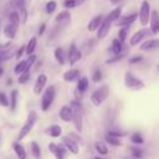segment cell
I'll use <instances>...</instances> for the list:
<instances>
[{"instance_id":"6da1fadb","label":"cell","mask_w":159,"mask_h":159,"mask_svg":"<svg viewBox=\"0 0 159 159\" xmlns=\"http://www.w3.org/2000/svg\"><path fill=\"white\" fill-rule=\"evenodd\" d=\"M36 120H37V114H36V112H35V111H30L29 114H27V119H26L25 124H24L22 128L20 129V133H19V139H20V140L24 139V138L32 130V128H34Z\"/></svg>"},{"instance_id":"7a4b0ae2","label":"cell","mask_w":159,"mask_h":159,"mask_svg":"<svg viewBox=\"0 0 159 159\" xmlns=\"http://www.w3.org/2000/svg\"><path fill=\"white\" fill-rule=\"evenodd\" d=\"M108 94H109L108 86L103 84L102 87L97 88V89L92 93V96H91V102H92V104H93V106H96V107L101 106V104L107 99Z\"/></svg>"},{"instance_id":"3957f363","label":"cell","mask_w":159,"mask_h":159,"mask_svg":"<svg viewBox=\"0 0 159 159\" xmlns=\"http://www.w3.org/2000/svg\"><path fill=\"white\" fill-rule=\"evenodd\" d=\"M72 122H73V125L75 128L81 132L82 130V127H83V119H82V111H81V107H80V103H77L76 101L72 102Z\"/></svg>"},{"instance_id":"277c9868","label":"cell","mask_w":159,"mask_h":159,"mask_svg":"<svg viewBox=\"0 0 159 159\" xmlns=\"http://www.w3.org/2000/svg\"><path fill=\"white\" fill-rule=\"evenodd\" d=\"M124 84L127 88L129 89H133V91H139V89H143L145 87L144 82L137 77H134L130 72H127L124 75Z\"/></svg>"},{"instance_id":"5b68a950","label":"cell","mask_w":159,"mask_h":159,"mask_svg":"<svg viewBox=\"0 0 159 159\" xmlns=\"http://www.w3.org/2000/svg\"><path fill=\"white\" fill-rule=\"evenodd\" d=\"M55 94H56V91H55V87L53 86H50L42 94V99H41V109L43 112H46L50 106L52 104L53 99H55Z\"/></svg>"},{"instance_id":"8992f818","label":"cell","mask_w":159,"mask_h":159,"mask_svg":"<svg viewBox=\"0 0 159 159\" xmlns=\"http://www.w3.org/2000/svg\"><path fill=\"white\" fill-rule=\"evenodd\" d=\"M150 5L147 0H143L142 1V5H140V10H139V20H140V24L142 25H147L149 22V17H150Z\"/></svg>"},{"instance_id":"52a82bcc","label":"cell","mask_w":159,"mask_h":159,"mask_svg":"<svg viewBox=\"0 0 159 159\" xmlns=\"http://www.w3.org/2000/svg\"><path fill=\"white\" fill-rule=\"evenodd\" d=\"M111 25H112V22H111L108 19H106V17H104V19L102 20V22H101L99 27L97 29V37H98L99 40L104 39V37L108 35L109 29H111Z\"/></svg>"},{"instance_id":"ba28073f","label":"cell","mask_w":159,"mask_h":159,"mask_svg":"<svg viewBox=\"0 0 159 159\" xmlns=\"http://www.w3.org/2000/svg\"><path fill=\"white\" fill-rule=\"evenodd\" d=\"M81 57H82L81 51L76 47L75 43H71L70 50H68V61H70V65H75L77 61L81 60Z\"/></svg>"},{"instance_id":"9c48e42d","label":"cell","mask_w":159,"mask_h":159,"mask_svg":"<svg viewBox=\"0 0 159 159\" xmlns=\"http://www.w3.org/2000/svg\"><path fill=\"white\" fill-rule=\"evenodd\" d=\"M46 82H47V76L43 75V73H41V75L37 77L35 84H34V93H35V94H40V93L42 92L43 87L46 86Z\"/></svg>"},{"instance_id":"30bf717a","label":"cell","mask_w":159,"mask_h":159,"mask_svg":"<svg viewBox=\"0 0 159 159\" xmlns=\"http://www.w3.org/2000/svg\"><path fill=\"white\" fill-rule=\"evenodd\" d=\"M138 17V14H130V15H125V16H122L119 17L116 22L118 26H123V27H127L128 25H132Z\"/></svg>"},{"instance_id":"8fae6325","label":"cell","mask_w":159,"mask_h":159,"mask_svg":"<svg viewBox=\"0 0 159 159\" xmlns=\"http://www.w3.org/2000/svg\"><path fill=\"white\" fill-rule=\"evenodd\" d=\"M149 21H150V30H152V32L153 34H158V31H159V15H158L157 10H152L150 11Z\"/></svg>"},{"instance_id":"7c38bea8","label":"cell","mask_w":159,"mask_h":159,"mask_svg":"<svg viewBox=\"0 0 159 159\" xmlns=\"http://www.w3.org/2000/svg\"><path fill=\"white\" fill-rule=\"evenodd\" d=\"M48 150L55 155L56 159H63V158H65L66 150L62 149L60 145H57V144H55V143H50V144H48Z\"/></svg>"},{"instance_id":"4fadbf2b","label":"cell","mask_w":159,"mask_h":159,"mask_svg":"<svg viewBox=\"0 0 159 159\" xmlns=\"http://www.w3.org/2000/svg\"><path fill=\"white\" fill-rule=\"evenodd\" d=\"M62 140H63V144L66 145V148H67L72 154H77V153H78V145H77V143H76L73 139H71V138H68V137H63Z\"/></svg>"},{"instance_id":"5bb4252c","label":"cell","mask_w":159,"mask_h":159,"mask_svg":"<svg viewBox=\"0 0 159 159\" xmlns=\"http://www.w3.org/2000/svg\"><path fill=\"white\" fill-rule=\"evenodd\" d=\"M60 117L63 122H70L72 119V108L70 106H62L60 109Z\"/></svg>"},{"instance_id":"9a60e30c","label":"cell","mask_w":159,"mask_h":159,"mask_svg":"<svg viewBox=\"0 0 159 159\" xmlns=\"http://www.w3.org/2000/svg\"><path fill=\"white\" fill-rule=\"evenodd\" d=\"M147 30L145 29H142V30H139V31H137L132 37H130V46H135V45H138L142 40H143V37L147 35Z\"/></svg>"},{"instance_id":"2e32d148","label":"cell","mask_w":159,"mask_h":159,"mask_svg":"<svg viewBox=\"0 0 159 159\" xmlns=\"http://www.w3.org/2000/svg\"><path fill=\"white\" fill-rule=\"evenodd\" d=\"M102 20H103V16H102V15H97V16H94V17L88 22V26H87L88 31H96V30L99 27Z\"/></svg>"},{"instance_id":"e0dca14e","label":"cell","mask_w":159,"mask_h":159,"mask_svg":"<svg viewBox=\"0 0 159 159\" xmlns=\"http://www.w3.org/2000/svg\"><path fill=\"white\" fill-rule=\"evenodd\" d=\"M158 45H159V41H158L157 39H152V40H148V41L143 42V43L140 45V50H142V51L154 50V48L158 47Z\"/></svg>"},{"instance_id":"ac0fdd59","label":"cell","mask_w":159,"mask_h":159,"mask_svg":"<svg viewBox=\"0 0 159 159\" xmlns=\"http://www.w3.org/2000/svg\"><path fill=\"white\" fill-rule=\"evenodd\" d=\"M78 76H80V71L76 70V68H72V70H68L63 73V80L66 82H72V81L77 80Z\"/></svg>"},{"instance_id":"d6986e66","label":"cell","mask_w":159,"mask_h":159,"mask_svg":"<svg viewBox=\"0 0 159 159\" xmlns=\"http://www.w3.org/2000/svg\"><path fill=\"white\" fill-rule=\"evenodd\" d=\"M12 148H14V152H15V154L17 155L19 159H26V158H27L26 152H25L24 147H22L20 143H14V144H12Z\"/></svg>"},{"instance_id":"ffe728a7","label":"cell","mask_w":159,"mask_h":159,"mask_svg":"<svg viewBox=\"0 0 159 159\" xmlns=\"http://www.w3.org/2000/svg\"><path fill=\"white\" fill-rule=\"evenodd\" d=\"M16 30H17V27L12 26L11 24H7V25L5 26V29H4V35H5V37H7L9 40H12V39L15 37V35H16Z\"/></svg>"},{"instance_id":"44dd1931","label":"cell","mask_w":159,"mask_h":159,"mask_svg":"<svg viewBox=\"0 0 159 159\" xmlns=\"http://www.w3.org/2000/svg\"><path fill=\"white\" fill-rule=\"evenodd\" d=\"M120 14H122V7H120V6H118V7L113 9L106 19H108L111 22H114V21H117V20L120 17Z\"/></svg>"},{"instance_id":"7402d4cb","label":"cell","mask_w":159,"mask_h":159,"mask_svg":"<svg viewBox=\"0 0 159 159\" xmlns=\"http://www.w3.org/2000/svg\"><path fill=\"white\" fill-rule=\"evenodd\" d=\"M9 24H11L15 27H19L20 25V19H19V14L16 11H11L9 14Z\"/></svg>"},{"instance_id":"603a6c76","label":"cell","mask_w":159,"mask_h":159,"mask_svg":"<svg viewBox=\"0 0 159 159\" xmlns=\"http://www.w3.org/2000/svg\"><path fill=\"white\" fill-rule=\"evenodd\" d=\"M87 88H88V78H87V77H82V78H80V80H78V83H77V88H76V89H78L80 92L84 93Z\"/></svg>"},{"instance_id":"cb8c5ba5","label":"cell","mask_w":159,"mask_h":159,"mask_svg":"<svg viewBox=\"0 0 159 159\" xmlns=\"http://www.w3.org/2000/svg\"><path fill=\"white\" fill-rule=\"evenodd\" d=\"M47 133H48L51 137L56 138V137H60V135H61L62 129H61V127H60V125H57V124H52V125L48 128Z\"/></svg>"},{"instance_id":"d4e9b609","label":"cell","mask_w":159,"mask_h":159,"mask_svg":"<svg viewBox=\"0 0 159 159\" xmlns=\"http://www.w3.org/2000/svg\"><path fill=\"white\" fill-rule=\"evenodd\" d=\"M35 47H36V37H31L30 41L27 42V45L25 46V51L27 55H32L34 51H35Z\"/></svg>"},{"instance_id":"484cf974","label":"cell","mask_w":159,"mask_h":159,"mask_svg":"<svg viewBox=\"0 0 159 159\" xmlns=\"http://www.w3.org/2000/svg\"><path fill=\"white\" fill-rule=\"evenodd\" d=\"M53 55H55L56 61H57L60 65H63V63H65V53H63V50H62L61 47H57V48L55 50Z\"/></svg>"},{"instance_id":"4316f807","label":"cell","mask_w":159,"mask_h":159,"mask_svg":"<svg viewBox=\"0 0 159 159\" xmlns=\"http://www.w3.org/2000/svg\"><path fill=\"white\" fill-rule=\"evenodd\" d=\"M94 148H96V150H97L101 155H106V154H108V148H107V145H106L103 142H96Z\"/></svg>"},{"instance_id":"83f0119b","label":"cell","mask_w":159,"mask_h":159,"mask_svg":"<svg viewBox=\"0 0 159 159\" xmlns=\"http://www.w3.org/2000/svg\"><path fill=\"white\" fill-rule=\"evenodd\" d=\"M71 19V15H70V12L68 11H62V12H60L56 17H55V21L56 22H65V21H68Z\"/></svg>"},{"instance_id":"f1b7e54d","label":"cell","mask_w":159,"mask_h":159,"mask_svg":"<svg viewBox=\"0 0 159 159\" xmlns=\"http://www.w3.org/2000/svg\"><path fill=\"white\" fill-rule=\"evenodd\" d=\"M30 68H27V70H25L24 72H21L20 75H19V78H17V82L20 83V84H25L29 80H30V71H29Z\"/></svg>"},{"instance_id":"f546056e","label":"cell","mask_w":159,"mask_h":159,"mask_svg":"<svg viewBox=\"0 0 159 159\" xmlns=\"http://www.w3.org/2000/svg\"><path fill=\"white\" fill-rule=\"evenodd\" d=\"M112 51L114 55H119L122 52V42L118 39H114L112 41Z\"/></svg>"},{"instance_id":"4dcf8cb0","label":"cell","mask_w":159,"mask_h":159,"mask_svg":"<svg viewBox=\"0 0 159 159\" xmlns=\"http://www.w3.org/2000/svg\"><path fill=\"white\" fill-rule=\"evenodd\" d=\"M31 153H32V155H34L35 159H40V157H41V149H40V145L36 142H32L31 143Z\"/></svg>"},{"instance_id":"1f68e13d","label":"cell","mask_w":159,"mask_h":159,"mask_svg":"<svg viewBox=\"0 0 159 159\" xmlns=\"http://www.w3.org/2000/svg\"><path fill=\"white\" fill-rule=\"evenodd\" d=\"M16 103H17V91H11V94H10V109L14 112L15 108H16Z\"/></svg>"},{"instance_id":"d6a6232c","label":"cell","mask_w":159,"mask_h":159,"mask_svg":"<svg viewBox=\"0 0 159 159\" xmlns=\"http://www.w3.org/2000/svg\"><path fill=\"white\" fill-rule=\"evenodd\" d=\"M29 67H27V63H26V61H20L16 66H15V68H14V72L16 73V75H20L21 72H24L25 70H27Z\"/></svg>"},{"instance_id":"836d02e7","label":"cell","mask_w":159,"mask_h":159,"mask_svg":"<svg viewBox=\"0 0 159 159\" xmlns=\"http://www.w3.org/2000/svg\"><path fill=\"white\" fill-rule=\"evenodd\" d=\"M19 19H20V22L21 24H25L26 22V20H27V11H26V6H21V7H19Z\"/></svg>"},{"instance_id":"e575fe53","label":"cell","mask_w":159,"mask_h":159,"mask_svg":"<svg viewBox=\"0 0 159 159\" xmlns=\"http://www.w3.org/2000/svg\"><path fill=\"white\" fill-rule=\"evenodd\" d=\"M130 140H132L134 144H143V143H144V139H143V137H142L139 133H133L132 137H130Z\"/></svg>"},{"instance_id":"d590c367","label":"cell","mask_w":159,"mask_h":159,"mask_svg":"<svg viewBox=\"0 0 159 159\" xmlns=\"http://www.w3.org/2000/svg\"><path fill=\"white\" fill-rule=\"evenodd\" d=\"M127 34H128V27H122L120 30H119V32H118V40L123 43L124 41H125V39H127Z\"/></svg>"},{"instance_id":"8d00e7d4","label":"cell","mask_w":159,"mask_h":159,"mask_svg":"<svg viewBox=\"0 0 159 159\" xmlns=\"http://www.w3.org/2000/svg\"><path fill=\"white\" fill-rule=\"evenodd\" d=\"M106 139H107V142H108L109 144H112V145H114V147H117V145H120V142H119V139H118V138H116V137H113V135H109V134H107V135H106Z\"/></svg>"},{"instance_id":"74e56055","label":"cell","mask_w":159,"mask_h":159,"mask_svg":"<svg viewBox=\"0 0 159 159\" xmlns=\"http://www.w3.org/2000/svg\"><path fill=\"white\" fill-rule=\"evenodd\" d=\"M56 1H53V0H51V1H48L47 4H46V12L47 14H52L55 10H56Z\"/></svg>"},{"instance_id":"f35d334b","label":"cell","mask_w":159,"mask_h":159,"mask_svg":"<svg viewBox=\"0 0 159 159\" xmlns=\"http://www.w3.org/2000/svg\"><path fill=\"white\" fill-rule=\"evenodd\" d=\"M77 4H78L77 0H65L63 6H65L66 9H73L75 6H77Z\"/></svg>"},{"instance_id":"ab89813d","label":"cell","mask_w":159,"mask_h":159,"mask_svg":"<svg viewBox=\"0 0 159 159\" xmlns=\"http://www.w3.org/2000/svg\"><path fill=\"white\" fill-rule=\"evenodd\" d=\"M0 104L2 107H7L9 106V99H7V97L5 96L4 92H0Z\"/></svg>"},{"instance_id":"60d3db41","label":"cell","mask_w":159,"mask_h":159,"mask_svg":"<svg viewBox=\"0 0 159 159\" xmlns=\"http://www.w3.org/2000/svg\"><path fill=\"white\" fill-rule=\"evenodd\" d=\"M130 149H132V154L135 159H140L143 157V152L140 149H138V148H130Z\"/></svg>"},{"instance_id":"b9f144b4","label":"cell","mask_w":159,"mask_h":159,"mask_svg":"<svg viewBox=\"0 0 159 159\" xmlns=\"http://www.w3.org/2000/svg\"><path fill=\"white\" fill-rule=\"evenodd\" d=\"M92 80H93V82H99L101 80H102V73H101V71L99 70H97V71H94V73H93V76H92Z\"/></svg>"},{"instance_id":"7bdbcfd3","label":"cell","mask_w":159,"mask_h":159,"mask_svg":"<svg viewBox=\"0 0 159 159\" xmlns=\"http://www.w3.org/2000/svg\"><path fill=\"white\" fill-rule=\"evenodd\" d=\"M36 61V56L35 55H29V58H27V61H26V63H27V67L30 68V66L34 63Z\"/></svg>"},{"instance_id":"ee69618b","label":"cell","mask_w":159,"mask_h":159,"mask_svg":"<svg viewBox=\"0 0 159 159\" xmlns=\"http://www.w3.org/2000/svg\"><path fill=\"white\" fill-rule=\"evenodd\" d=\"M24 52H25V46H20V48L16 51V55H15V56H16V58H17V60H20V57L22 56V53H24Z\"/></svg>"},{"instance_id":"f6af8a7d","label":"cell","mask_w":159,"mask_h":159,"mask_svg":"<svg viewBox=\"0 0 159 159\" xmlns=\"http://www.w3.org/2000/svg\"><path fill=\"white\" fill-rule=\"evenodd\" d=\"M140 61H142L140 56H134V57L129 58V63H137V62H140Z\"/></svg>"},{"instance_id":"bcb514c9","label":"cell","mask_w":159,"mask_h":159,"mask_svg":"<svg viewBox=\"0 0 159 159\" xmlns=\"http://www.w3.org/2000/svg\"><path fill=\"white\" fill-rule=\"evenodd\" d=\"M109 135H113V137H116V138H119V137H122V135H124V133H120V132H114V130H109V133H108Z\"/></svg>"},{"instance_id":"7dc6e473","label":"cell","mask_w":159,"mask_h":159,"mask_svg":"<svg viewBox=\"0 0 159 159\" xmlns=\"http://www.w3.org/2000/svg\"><path fill=\"white\" fill-rule=\"evenodd\" d=\"M75 97H76V99H77V101H80V99H82L83 93H82V92H80L78 89H75Z\"/></svg>"},{"instance_id":"c3c4849f","label":"cell","mask_w":159,"mask_h":159,"mask_svg":"<svg viewBox=\"0 0 159 159\" xmlns=\"http://www.w3.org/2000/svg\"><path fill=\"white\" fill-rule=\"evenodd\" d=\"M45 29H46V25H45V24H42V25H41V27L39 29V35H42V34H43V31H45Z\"/></svg>"},{"instance_id":"681fc988","label":"cell","mask_w":159,"mask_h":159,"mask_svg":"<svg viewBox=\"0 0 159 159\" xmlns=\"http://www.w3.org/2000/svg\"><path fill=\"white\" fill-rule=\"evenodd\" d=\"M111 1H112V2H113V4H118V2H119V1H120V0H111Z\"/></svg>"},{"instance_id":"f907efd6","label":"cell","mask_w":159,"mask_h":159,"mask_svg":"<svg viewBox=\"0 0 159 159\" xmlns=\"http://www.w3.org/2000/svg\"><path fill=\"white\" fill-rule=\"evenodd\" d=\"M2 72H4V70H2V68H1V67H0V76H1V75H2Z\"/></svg>"},{"instance_id":"816d5d0a","label":"cell","mask_w":159,"mask_h":159,"mask_svg":"<svg viewBox=\"0 0 159 159\" xmlns=\"http://www.w3.org/2000/svg\"><path fill=\"white\" fill-rule=\"evenodd\" d=\"M78 1H80V2H82V1H84V0H78Z\"/></svg>"},{"instance_id":"f5cc1de1","label":"cell","mask_w":159,"mask_h":159,"mask_svg":"<svg viewBox=\"0 0 159 159\" xmlns=\"http://www.w3.org/2000/svg\"><path fill=\"white\" fill-rule=\"evenodd\" d=\"M94 159H103V158H94Z\"/></svg>"},{"instance_id":"db71d44e","label":"cell","mask_w":159,"mask_h":159,"mask_svg":"<svg viewBox=\"0 0 159 159\" xmlns=\"http://www.w3.org/2000/svg\"><path fill=\"white\" fill-rule=\"evenodd\" d=\"M0 62H1V58H0Z\"/></svg>"}]
</instances>
